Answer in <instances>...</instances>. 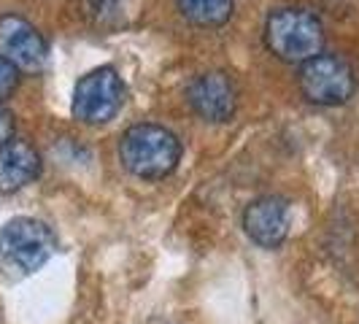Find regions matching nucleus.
I'll return each instance as SVG.
<instances>
[{"label":"nucleus","mask_w":359,"mask_h":324,"mask_svg":"<svg viewBox=\"0 0 359 324\" xmlns=\"http://www.w3.org/2000/svg\"><path fill=\"white\" fill-rule=\"evenodd\" d=\"M57 249L54 233L38 219L17 216L0 227V273L25 278L41 270Z\"/></svg>","instance_id":"nucleus-1"},{"label":"nucleus","mask_w":359,"mask_h":324,"mask_svg":"<svg viewBox=\"0 0 359 324\" xmlns=\"http://www.w3.org/2000/svg\"><path fill=\"white\" fill-rule=\"evenodd\" d=\"M119 157L138 179H165L181 160V141L168 127L133 125L119 138Z\"/></svg>","instance_id":"nucleus-2"},{"label":"nucleus","mask_w":359,"mask_h":324,"mask_svg":"<svg viewBox=\"0 0 359 324\" xmlns=\"http://www.w3.org/2000/svg\"><path fill=\"white\" fill-rule=\"evenodd\" d=\"M265 43L278 60L303 65L324 49L322 19L308 8H276L265 22Z\"/></svg>","instance_id":"nucleus-3"},{"label":"nucleus","mask_w":359,"mask_h":324,"mask_svg":"<svg viewBox=\"0 0 359 324\" xmlns=\"http://www.w3.org/2000/svg\"><path fill=\"white\" fill-rule=\"evenodd\" d=\"M300 90L316 106H341L357 90V73L338 54H319L300 65Z\"/></svg>","instance_id":"nucleus-4"},{"label":"nucleus","mask_w":359,"mask_h":324,"mask_svg":"<svg viewBox=\"0 0 359 324\" xmlns=\"http://www.w3.org/2000/svg\"><path fill=\"white\" fill-rule=\"evenodd\" d=\"M125 100V84L111 65L95 68L79 79L73 90V116L84 125H103L108 122Z\"/></svg>","instance_id":"nucleus-5"},{"label":"nucleus","mask_w":359,"mask_h":324,"mask_svg":"<svg viewBox=\"0 0 359 324\" xmlns=\"http://www.w3.org/2000/svg\"><path fill=\"white\" fill-rule=\"evenodd\" d=\"M46 41L36 30V25H30L27 19L17 14H6L0 17V57L8 60L17 71L38 73L46 65Z\"/></svg>","instance_id":"nucleus-6"},{"label":"nucleus","mask_w":359,"mask_h":324,"mask_svg":"<svg viewBox=\"0 0 359 324\" xmlns=\"http://www.w3.org/2000/svg\"><path fill=\"white\" fill-rule=\"evenodd\" d=\"M187 100L205 122H227L238 106V90L224 71H208L187 87Z\"/></svg>","instance_id":"nucleus-7"},{"label":"nucleus","mask_w":359,"mask_h":324,"mask_svg":"<svg viewBox=\"0 0 359 324\" xmlns=\"http://www.w3.org/2000/svg\"><path fill=\"white\" fill-rule=\"evenodd\" d=\"M243 230L262 249H276L278 243H284L289 233L287 200L265 195L249 203V208L243 211Z\"/></svg>","instance_id":"nucleus-8"},{"label":"nucleus","mask_w":359,"mask_h":324,"mask_svg":"<svg viewBox=\"0 0 359 324\" xmlns=\"http://www.w3.org/2000/svg\"><path fill=\"white\" fill-rule=\"evenodd\" d=\"M41 173V154L36 146L11 138L6 146H0V192L11 195L19 192L22 187L33 184Z\"/></svg>","instance_id":"nucleus-9"},{"label":"nucleus","mask_w":359,"mask_h":324,"mask_svg":"<svg viewBox=\"0 0 359 324\" xmlns=\"http://www.w3.org/2000/svg\"><path fill=\"white\" fill-rule=\"evenodd\" d=\"M179 11L200 27L224 25L233 14V0H176Z\"/></svg>","instance_id":"nucleus-10"},{"label":"nucleus","mask_w":359,"mask_h":324,"mask_svg":"<svg viewBox=\"0 0 359 324\" xmlns=\"http://www.w3.org/2000/svg\"><path fill=\"white\" fill-rule=\"evenodd\" d=\"M17 84H19V71L8 60L0 57V100H6L11 92L17 90Z\"/></svg>","instance_id":"nucleus-11"},{"label":"nucleus","mask_w":359,"mask_h":324,"mask_svg":"<svg viewBox=\"0 0 359 324\" xmlns=\"http://www.w3.org/2000/svg\"><path fill=\"white\" fill-rule=\"evenodd\" d=\"M81 6H84V14H87V17L106 19L116 11L119 0H81Z\"/></svg>","instance_id":"nucleus-12"},{"label":"nucleus","mask_w":359,"mask_h":324,"mask_svg":"<svg viewBox=\"0 0 359 324\" xmlns=\"http://www.w3.org/2000/svg\"><path fill=\"white\" fill-rule=\"evenodd\" d=\"M11 135H14V116H11V111L0 108V146L8 144Z\"/></svg>","instance_id":"nucleus-13"}]
</instances>
